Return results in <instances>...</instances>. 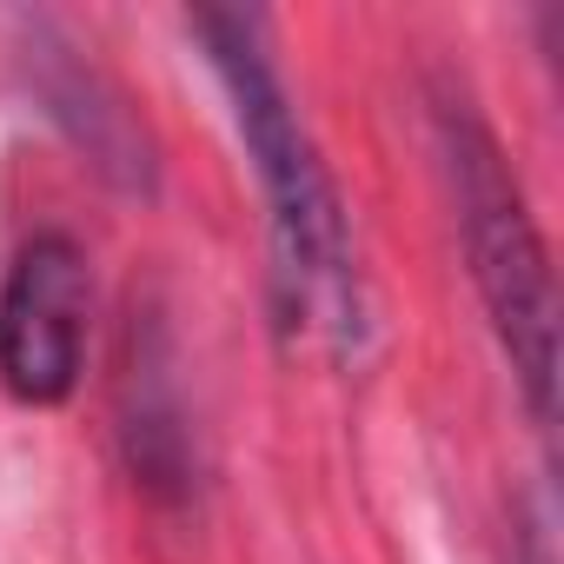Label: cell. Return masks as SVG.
Wrapping results in <instances>:
<instances>
[{
  "mask_svg": "<svg viewBox=\"0 0 564 564\" xmlns=\"http://www.w3.org/2000/svg\"><path fill=\"white\" fill-rule=\"evenodd\" d=\"M206 61L232 100V127L252 153V173L265 186L272 206V252H279V293L286 313L346 326L352 313V259H346V219L333 199V180L279 87L272 61H265V28L259 14H232V8H199L193 14Z\"/></svg>",
  "mask_w": 564,
  "mask_h": 564,
  "instance_id": "cell-1",
  "label": "cell"
},
{
  "mask_svg": "<svg viewBox=\"0 0 564 564\" xmlns=\"http://www.w3.org/2000/svg\"><path fill=\"white\" fill-rule=\"evenodd\" d=\"M438 153L465 232V259L478 279V300L491 313L498 346L511 352V372L531 399L538 419H551V386H557V286L544 239L524 213V193L491 140V127L471 113V100L445 94L438 100Z\"/></svg>",
  "mask_w": 564,
  "mask_h": 564,
  "instance_id": "cell-2",
  "label": "cell"
},
{
  "mask_svg": "<svg viewBox=\"0 0 564 564\" xmlns=\"http://www.w3.org/2000/svg\"><path fill=\"white\" fill-rule=\"evenodd\" d=\"M87 352V259L67 232H41L0 279V386L21 405H61Z\"/></svg>",
  "mask_w": 564,
  "mask_h": 564,
  "instance_id": "cell-3",
  "label": "cell"
},
{
  "mask_svg": "<svg viewBox=\"0 0 564 564\" xmlns=\"http://www.w3.org/2000/svg\"><path fill=\"white\" fill-rule=\"evenodd\" d=\"M120 432H127L133 471H140L153 491H180V485L193 478L186 419H180L173 379H166V366H160V346H140L133 366H127V412H120Z\"/></svg>",
  "mask_w": 564,
  "mask_h": 564,
  "instance_id": "cell-4",
  "label": "cell"
}]
</instances>
